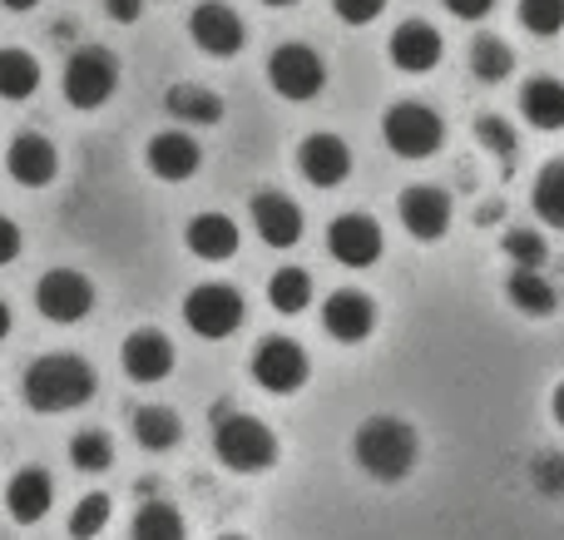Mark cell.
Wrapping results in <instances>:
<instances>
[{
    "label": "cell",
    "mask_w": 564,
    "mask_h": 540,
    "mask_svg": "<svg viewBox=\"0 0 564 540\" xmlns=\"http://www.w3.org/2000/svg\"><path fill=\"white\" fill-rule=\"evenodd\" d=\"M351 452H357V466L371 482H401L421 456V436L401 417H367L351 436Z\"/></svg>",
    "instance_id": "cell-1"
},
{
    "label": "cell",
    "mask_w": 564,
    "mask_h": 540,
    "mask_svg": "<svg viewBox=\"0 0 564 540\" xmlns=\"http://www.w3.org/2000/svg\"><path fill=\"white\" fill-rule=\"evenodd\" d=\"M95 397V372H89L85 357L75 353H50L40 363L25 367V402L35 412L55 417V412H75Z\"/></svg>",
    "instance_id": "cell-2"
},
{
    "label": "cell",
    "mask_w": 564,
    "mask_h": 540,
    "mask_svg": "<svg viewBox=\"0 0 564 540\" xmlns=\"http://www.w3.org/2000/svg\"><path fill=\"white\" fill-rule=\"evenodd\" d=\"M214 452L228 472H268L278 462V436L268 432V422L248 412H234V407H214Z\"/></svg>",
    "instance_id": "cell-3"
},
{
    "label": "cell",
    "mask_w": 564,
    "mask_h": 540,
    "mask_svg": "<svg viewBox=\"0 0 564 540\" xmlns=\"http://www.w3.org/2000/svg\"><path fill=\"white\" fill-rule=\"evenodd\" d=\"M381 139H387V149L397 159H431L441 149V139H446V129H441L436 109L416 105V99H401L381 119Z\"/></svg>",
    "instance_id": "cell-4"
},
{
    "label": "cell",
    "mask_w": 564,
    "mask_h": 540,
    "mask_svg": "<svg viewBox=\"0 0 564 540\" xmlns=\"http://www.w3.org/2000/svg\"><path fill=\"white\" fill-rule=\"evenodd\" d=\"M119 85V60L99 45H85L65 65V99L75 109H99Z\"/></svg>",
    "instance_id": "cell-5"
},
{
    "label": "cell",
    "mask_w": 564,
    "mask_h": 540,
    "mask_svg": "<svg viewBox=\"0 0 564 540\" xmlns=\"http://www.w3.org/2000/svg\"><path fill=\"white\" fill-rule=\"evenodd\" d=\"M268 85L278 89L282 99H317L322 85H327V65H322V55L312 45H278L273 60H268Z\"/></svg>",
    "instance_id": "cell-6"
},
{
    "label": "cell",
    "mask_w": 564,
    "mask_h": 540,
    "mask_svg": "<svg viewBox=\"0 0 564 540\" xmlns=\"http://www.w3.org/2000/svg\"><path fill=\"white\" fill-rule=\"evenodd\" d=\"M184 323L194 327L198 337L218 343V337H234L238 323H243V298L228 283H204L184 298Z\"/></svg>",
    "instance_id": "cell-7"
},
{
    "label": "cell",
    "mask_w": 564,
    "mask_h": 540,
    "mask_svg": "<svg viewBox=\"0 0 564 540\" xmlns=\"http://www.w3.org/2000/svg\"><path fill=\"white\" fill-rule=\"evenodd\" d=\"M35 307L50 323H79V317L95 307V283L75 268H50L35 283Z\"/></svg>",
    "instance_id": "cell-8"
},
{
    "label": "cell",
    "mask_w": 564,
    "mask_h": 540,
    "mask_svg": "<svg viewBox=\"0 0 564 540\" xmlns=\"http://www.w3.org/2000/svg\"><path fill=\"white\" fill-rule=\"evenodd\" d=\"M253 382L278 397L297 392V387L307 382V353H302L292 337H268L253 353Z\"/></svg>",
    "instance_id": "cell-9"
},
{
    "label": "cell",
    "mask_w": 564,
    "mask_h": 540,
    "mask_svg": "<svg viewBox=\"0 0 564 540\" xmlns=\"http://www.w3.org/2000/svg\"><path fill=\"white\" fill-rule=\"evenodd\" d=\"M327 253L341 268H371L381 258V228L367 214H341L327 224Z\"/></svg>",
    "instance_id": "cell-10"
},
{
    "label": "cell",
    "mask_w": 564,
    "mask_h": 540,
    "mask_svg": "<svg viewBox=\"0 0 564 540\" xmlns=\"http://www.w3.org/2000/svg\"><path fill=\"white\" fill-rule=\"evenodd\" d=\"M188 35H194V45L204 50V55L234 60L238 50H243V20H238L224 0H204V6L188 15Z\"/></svg>",
    "instance_id": "cell-11"
},
{
    "label": "cell",
    "mask_w": 564,
    "mask_h": 540,
    "mask_svg": "<svg viewBox=\"0 0 564 540\" xmlns=\"http://www.w3.org/2000/svg\"><path fill=\"white\" fill-rule=\"evenodd\" d=\"M144 164H149V174L164 179V184H184V179L198 174V164H204V149H198V139L184 134V129H164V134L149 139Z\"/></svg>",
    "instance_id": "cell-12"
},
{
    "label": "cell",
    "mask_w": 564,
    "mask_h": 540,
    "mask_svg": "<svg viewBox=\"0 0 564 540\" xmlns=\"http://www.w3.org/2000/svg\"><path fill=\"white\" fill-rule=\"evenodd\" d=\"M387 55L401 75H426L441 65V30L426 20H401L387 40Z\"/></svg>",
    "instance_id": "cell-13"
},
{
    "label": "cell",
    "mask_w": 564,
    "mask_h": 540,
    "mask_svg": "<svg viewBox=\"0 0 564 540\" xmlns=\"http://www.w3.org/2000/svg\"><path fill=\"white\" fill-rule=\"evenodd\" d=\"M397 208H401V228H406L411 238H421V244H436V238L451 228V198L441 194V188H431V184L401 188Z\"/></svg>",
    "instance_id": "cell-14"
},
{
    "label": "cell",
    "mask_w": 564,
    "mask_h": 540,
    "mask_svg": "<svg viewBox=\"0 0 564 540\" xmlns=\"http://www.w3.org/2000/svg\"><path fill=\"white\" fill-rule=\"evenodd\" d=\"M119 363H124L129 382H164V377L174 372V343H169L164 333H154V327H139V333L124 337Z\"/></svg>",
    "instance_id": "cell-15"
},
{
    "label": "cell",
    "mask_w": 564,
    "mask_h": 540,
    "mask_svg": "<svg viewBox=\"0 0 564 540\" xmlns=\"http://www.w3.org/2000/svg\"><path fill=\"white\" fill-rule=\"evenodd\" d=\"M297 169L307 184L317 188H337L341 179L351 174V149L341 144L337 134H307L297 144Z\"/></svg>",
    "instance_id": "cell-16"
},
{
    "label": "cell",
    "mask_w": 564,
    "mask_h": 540,
    "mask_svg": "<svg viewBox=\"0 0 564 540\" xmlns=\"http://www.w3.org/2000/svg\"><path fill=\"white\" fill-rule=\"evenodd\" d=\"M322 327H327V337H337V343H367L371 327H377V307H371L367 293L341 288V293H332L327 303H322Z\"/></svg>",
    "instance_id": "cell-17"
},
{
    "label": "cell",
    "mask_w": 564,
    "mask_h": 540,
    "mask_svg": "<svg viewBox=\"0 0 564 540\" xmlns=\"http://www.w3.org/2000/svg\"><path fill=\"white\" fill-rule=\"evenodd\" d=\"M6 169H10L15 184L45 188L50 179L59 174V154H55V144H50L45 134H15L10 139V149H6Z\"/></svg>",
    "instance_id": "cell-18"
},
{
    "label": "cell",
    "mask_w": 564,
    "mask_h": 540,
    "mask_svg": "<svg viewBox=\"0 0 564 540\" xmlns=\"http://www.w3.org/2000/svg\"><path fill=\"white\" fill-rule=\"evenodd\" d=\"M253 228L268 248H292L302 238V208L288 194H278V188L253 194Z\"/></svg>",
    "instance_id": "cell-19"
},
{
    "label": "cell",
    "mask_w": 564,
    "mask_h": 540,
    "mask_svg": "<svg viewBox=\"0 0 564 540\" xmlns=\"http://www.w3.org/2000/svg\"><path fill=\"white\" fill-rule=\"evenodd\" d=\"M50 506H55V482H50V472H40V466H20L6 486V511L15 516L20 526H35Z\"/></svg>",
    "instance_id": "cell-20"
},
{
    "label": "cell",
    "mask_w": 564,
    "mask_h": 540,
    "mask_svg": "<svg viewBox=\"0 0 564 540\" xmlns=\"http://www.w3.org/2000/svg\"><path fill=\"white\" fill-rule=\"evenodd\" d=\"M184 244L204 263H224V258L238 253V224L228 214H198V218H188Z\"/></svg>",
    "instance_id": "cell-21"
},
{
    "label": "cell",
    "mask_w": 564,
    "mask_h": 540,
    "mask_svg": "<svg viewBox=\"0 0 564 540\" xmlns=\"http://www.w3.org/2000/svg\"><path fill=\"white\" fill-rule=\"evenodd\" d=\"M520 115L535 129H564V85L550 75L530 79V85L520 89Z\"/></svg>",
    "instance_id": "cell-22"
},
{
    "label": "cell",
    "mask_w": 564,
    "mask_h": 540,
    "mask_svg": "<svg viewBox=\"0 0 564 540\" xmlns=\"http://www.w3.org/2000/svg\"><path fill=\"white\" fill-rule=\"evenodd\" d=\"M164 109L178 125H218V119H224V99L204 85H174L164 95Z\"/></svg>",
    "instance_id": "cell-23"
},
{
    "label": "cell",
    "mask_w": 564,
    "mask_h": 540,
    "mask_svg": "<svg viewBox=\"0 0 564 540\" xmlns=\"http://www.w3.org/2000/svg\"><path fill=\"white\" fill-rule=\"evenodd\" d=\"M506 293H510V303H516V313H525V317L555 313V288L545 283L540 268H516V273L506 278Z\"/></svg>",
    "instance_id": "cell-24"
},
{
    "label": "cell",
    "mask_w": 564,
    "mask_h": 540,
    "mask_svg": "<svg viewBox=\"0 0 564 540\" xmlns=\"http://www.w3.org/2000/svg\"><path fill=\"white\" fill-rule=\"evenodd\" d=\"M129 426H134V442L144 446V452H169V446L184 436V422H178V412H169V407H139Z\"/></svg>",
    "instance_id": "cell-25"
},
{
    "label": "cell",
    "mask_w": 564,
    "mask_h": 540,
    "mask_svg": "<svg viewBox=\"0 0 564 540\" xmlns=\"http://www.w3.org/2000/svg\"><path fill=\"white\" fill-rule=\"evenodd\" d=\"M129 540H188V526H184V516H178L169 501H144L134 511Z\"/></svg>",
    "instance_id": "cell-26"
},
{
    "label": "cell",
    "mask_w": 564,
    "mask_h": 540,
    "mask_svg": "<svg viewBox=\"0 0 564 540\" xmlns=\"http://www.w3.org/2000/svg\"><path fill=\"white\" fill-rule=\"evenodd\" d=\"M40 85V60L25 50H0V99H30Z\"/></svg>",
    "instance_id": "cell-27"
},
{
    "label": "cell",
    "mask_w": 564,
    "mask_h": 540,
    "mask_svg": "<svg viewBox=\"0 0 564 540\" xmlns=\"http://www.w3.org/2000/svg\"><path fill=\"white\" fill-rule=\"evenodd\" d=\"M268 303H273L282 317H297L302 307L312 303V278L302 273V268H278L273 283H268Z\"/></svg>",
    "instance_id": "cell-28"
},
{
    "label": "cell",
    "mask_w": 564,
    "mask_h": 540,
    "mask_svg": "<svg viewBox=\"0 0 564 540\" xmlns=\"http://www.w3.org/2000/svg\"><path fill=\"white\" fill-rule=\"evenodd\" d=\"M510 69H516V55H510V45L500 35H480L476 45H470V75H476V79L500 85Z\"/></svg>",
    "instance_id": "cell-29"
},
{
    "label": "cell",
    "mask_w": 564,
    "mask_h": 540,
    "mask_svg": "<svg viewBox=\"0 0 564 540\" xmlns=\"http://www.w3.org/2000/svg\"><path fill=\"white\" fill-rule=\"evenodd\" d=\"M535 214L550 228H564V159L545 164V174L535 179Z\"/></svg>",
    "instance_id": "cell-30"
},
{
    "label": "cell",
    "mask_w": 564,
    "mask_h": 540,
    "mask_svg": "<svg viewBox=\"0 0 564 540\" xmlns=\"http://www.w3.org/2000/svg\"><path fill=\"white\" fill-rule=\"evenodd\" d=\"M69 462H75V472L99 476V472H109V462H115V442H109L105 432H79L75 442H69Z\"/></svg>",
    "instance_id": "cell-31"
},
{
    "label": "cell",
    "mask_w": 564,
    "mask_h": 540,
    "mask_svg": "<svg viewBox=\"0 0 564 540\" xmlns=\"http://www.w3.org/2000/svg\"><path fill=\"white\" fill-rule=\"evenodd\" d=\"M109 526V496L105 492H89L85 501L69 511V536L75 540H95Z\"/></svg>",
    "instance_id": "cell-32"
},
{
    "label": "cell",
    "mask_w": 564,
    "mask_h": 540,
    "mask_svg": "<svg viewBox=\"0 0 564 540\" xmlns=\"http://www.w3.org/2000/svg\"><path fill=\"white\" fill-rule=\"evenodd\" d=\"M520 25H525L530 35H560L564 0H520Z\"/></svg>",
    "instance_id": "cell-33"
},
{
    "label": "cell",
    "mask_w": 564,
    "mask_h": 540,
    "mask_svg": "<svg viewBox=\"0 0 564 540\" xmlns=\"http://www.w3.org/2000/svg\"><path fill=\"white\" fill-rule=\"evenodd\" d=\"M506 253H510V263L516 268H545V238L540 234H530V228H516V234L506 238Z\"/></svg>",
    "instance_id": "cell-34"
},
{
    "label": "cell",
    "mask_w": 564,
    "mask_h": 540,
    "mask_svg": "<svg viewBox=\"0 0 564 540\" xmlns=\"http://www.w3.org/2000/svg\"><path fill=\"white\" fill-rule=\"evenodd\" d=\"M476 134H480V144H486L490 154H500V159H510V154H516V134H510V125H506V119H500V115H480Z\"/></svg>",
    "instance_id": "cell-35"
},
{
    "label": "cell",
    "mask_w": 564,
    "mask_h": 540,
    "mask_svg": "<svg viewBox=\"0 0 564 540\" xmlns=\"http://www.w3.org/2000/svg\"><path fill=\"white\" fill-rule=\"evenodd\" d=\"M530 476H535V486L540 492H550V496H564V456L555 452H545L535 466H530Z\"/></svg>",
    "instance_id": "cell-36"
},
{
    "label": "cell",
    "mask_w": 564,
    "mask_h": 540,
    "mask_svg": "<svg viewBox=\"0 0 564 540\" xmlns=\"http://www.w3.org/2000/svg\"><path fill=\"white\" fill-rule=\"evenodd\" d=\"M332 10H337L347 25H371V20L387 10V0H332Z\"/></svg>",
    "instance_id": "cell-37"
},
{
    "label": "cell",
    "mask_w": 564,
    "mask_h": 540,
    "mask_svg": "<svg viewBox=\"0 0 564 540\" xmlns=\"http://www.w3.org/2000/svg\"><path fill=\"white\" fill-rule=\"evenodd\" d=\"M441 6H446L451 15H460V20H486L490 10H496V0H441Z\"/></svg>",
    "instance_id": "cell-38"
},
{
    "label": "cell",
    "mask_w": 564,
    "mask_h": 540,
    "mask_svg": "<svg viewBox=\"0 0 564 540\" xmlns=\"http://www.w3.org/2000/svg\"><path fill=\"white\" fill-rule=\"evenodd\" d=\"M20 258V228L0 214V263H15Z\"/></svg>",
    "instance_id": "cell-39"
},
{
    "label": "cell",
    "mask_w": 564,
    "mask_h": 540,
    "mask_svg": "<svg viewBox=\"0 0 564 540\" xmlns=\"http://www.w3.org/2000/svg\"><path fill=\"white\" fill-rule=\"evenodd\" d=\"M109 20H119V25H134L139 15H144V0H105Z\"/></svg>",
    "instance_id": "cell-40"
},
{
    "label": "cell",
    "mask_w": 564,
    "mask_h": 540,
    "mask_svg": "<svg viewBox=\"0 0 564 540\" xmlns=\"http://www.w3.org/2000/svg\"><path fill=\"white\" fill-rule=\"evenodd\" d=\"M555 422H560V426H564V382H560V387H555Z\"/></svg>",
    "instance_id": "cell-41"
},
{
    "label": "cell",
    "mask_w": 564,
    "mask_h": 540,
    "mask_svg": "<svg viewBox=\"0 0 564 540\" xmlns=\"http://www.w3.org/2000/svg\"><path fill=\"white\" fill-rule=\"evenodd\" d=\"M6 10H30V6H40V0H0Z\"/></svg>",
    "instance_id": "cell-42"
},
{
    "label": "cell",
    "mask_w": 564,
    "mask_h": 540,
    "mask_svg": "<svg viewBox=\"0 0 564 540\" xmlns=\"http://www.w3.org/2000/svg\"><path fill=\"white\" fill-rule=\"evenodd\" d=\"M6 333H10V307L0 303V337H6Z\"/></svg>",
    "instance_id": "cell-43"
},
{
    "label": "cell",
    "mask_w": 564,
    "mask_h": 540,
    "mask_svg": "<svg viewBox=\"0 0 564 540\" xmlns=\"http://www.w3.org/2000/svg\"><path fill=\"white\" fill-rule=\"evenodd\" d=\"M263 6H278L282 10V6H297V0H263Z\"/></svg>",
    "instance_id": "cell-44"
},
{
    "label": "cell",
    "mask_w": 564,
    "mask_h": 540,
    "mask_svg": "<svg viewBox=\"0 0 564 540\" xmlns=\"http://www.w3.org/2000/svg\"><path fill=\"white\" fill-rule=\"evenodd\" d=\"M224 540H243V536H224Z\"/></svg>",
    "instance_id": "cell-45"
}]
</instances>
